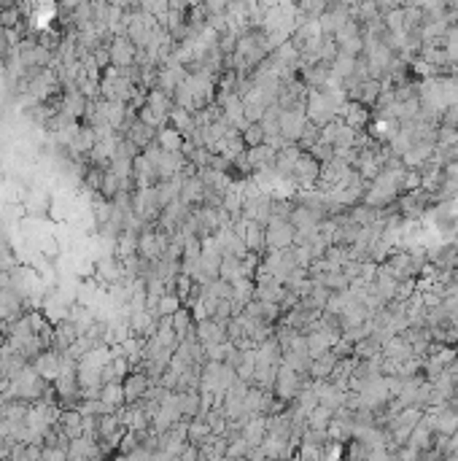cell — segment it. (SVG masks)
<instances>
[{
  "label": "cell",
  "mask_w": 458,
  "mask_h": 461,
  "mask_svg": "<svg viewBox=\"0 0 458 461\" xmlns=\"http://www.w3.org/2000/svg\"><path fill=\"white\" fill-rule=\"evenodd\" d=\"M167 238L157 235V232H140L138 235V257L143 259L146 265H157L160 259H164L167 254Z\"/></svg>",
  "instance_id": "obj_1"
},
{
  "label": "cell",
  "mask_w": 458,
  "mask_h": 461,
  "mask_svg": "<svg viewBox=\"0 0 458 461\" xmlns=\"http://www.w3.org/2000/svg\"><path fill=\"white\" fill-rule=\"evenodd\" d=\"M130 211H133V216H138L143 224H146L148 218L157 216V213H162L160 197H157V187L135 191L133 197H130Z\"/></svg>",
  "instance_id": "obj_2"
},
{
  "label": "cell",
  "mask_w": 458,
  "mask_h": 461,
  "mask_svg": "<svg viewBox=\"0 0 458 461\" xmlns=\"http://www.w3.org/2000/svg\"><path fill=\"white\" fill-rule=\"evenodd\" d=\"M138 55H140V52L130 43L127 35H116L113 41L108 43V60H111V68H119V70L133 68L135 62H138Z\"/></svg>",
  "instance_id": "obj_3"
},
{
  "label": "cell",
  "mask_w": 458,
  "mask_h": 461,
  "mask_svg": "<svg viewBox=\"0 0 458 461\" xmlns=\"http://www.w3.org/2000/svg\"><path fill=\"white\" fill-rule=\"evenodd\" d=\"M296 232L291 227V221H286V218H272L267 224V230H264V240L272 251H286L289 245L294 243Z\"/></svg>",
  "instance_id": "obj_4"
},
{
  "label": "cell",
  "mask_w": 458,
  "mask_h": 461,
  "mask_svg": "<svg viewBox=\"0 0 458 461\" xmlns=\"http://www.w3.org/2000/svg\"><path fill=\"white\" fill-rule=\"evenodd\" d=\"M33 370H35L46 383H54V380L60 378V372H62V353L54 351V348L52 351H43L40 356H35Z\"/></svg>",
  "instance_id": "obj_5"
},
{
  "label": "cell",
  "mask_w": 458,
  "mask_h": 461,
  "mask_svg": "<svg viewBox=\"0 0 458 461\" xmlns=\"http://www.w3.org/2000/svg\"><path fill=\"white\" fill-rule=\"evenodd\" d=\"M194 338L200 340L202 348H211V345H218L227 340V324H218L213 318H205V321H197L194 326Z\"/></svg>",
  "instance_id": "obj_6"
},
{
  "label": "cell",
  "mask_w": 458,
  "mask_h": 461,
  "mask_svg": "<svg viewBox=\"0 0 458 461\" xmlns=\"http://www.w3.org/2000/svg\"><path fill=\"white\" fill-rule=\"evenodd\" d=\"M89 111V100L81 95L79 89H65V95L60 100V113H65L67 119L79 122V116H84Z\"/></svg>",
  "instance_id": "obj_7"
},
{
  "label": "cell",
  "mask_w": 458,
  "mask_h": 461,
  "mask_svg": "<svg viewBox=\"0 0 458 461\" xmlns=\"http://www.w3.org/2000/svg\"><path fill=\"white\" fill-rule=\"evenodd\" d=\"M121 386H124V399H127V405H138V402L146 396L151 380H148L143 372H130Z\"/></svg>",
  "instance_id": "obj_8"
},
{
  "label": "cell",
  "mask_w": 458,
  "mask_h": 461,
  "mask_svg": "<svg viewBox=\"0 0 458 461\" xmlns=\"http://www.w3.org/2000/svg\"><path fill=\"white\" fill-rule=\"evenodd\" d=\"M278 127H281V135L289 138V140L302 138L305 127H308V124H305V113H299V111H281Z\"/></svg>",
  "instance_id": "obj_9"
},
{
  "label": "cell",
  "mask_w": 458,
  "mask_h": 461,
  "mask_svg": "<svg viewBox=\"0 0 458 461\" xmlns=\"http://www.w3.org/2000/svg\"><path fill=\"white\" fill-rule=\"evenodd\" d=\"M57 429L65 440H79V437H84V416L79 410H62V416L57 421Z\"/></svg>",
  "instance_id": "obj_10"
},
{
  "label": "cell",
  "mask_w": 458,
  "mask_h": 461,
  "mask_svg": "<svg viewBox=\"0 0 458 461\" xmlns=\"http://www.w3.org/2000/svg\"><path fill=\"white\" fill-rule=\"evenodd\" d=\"M275 157H278V151L272 149V146H267V143H262V146L248 149V154H245V165L254 167V170H267V167H272Z\"/></svg>",
  "instance_id": "obj_11"
},
{
  "label": "cell",
  "mask_w": 458,
  "mask_h": 461,
  "mask_svg": "<svg viewBox=\"0 0 458 461\" xmlns=\"http://www.w3.org/2000/svg\"><path fill=\"white\" fill-rule=\"evenodd\" d=\"M208 197V187L200 176H189L184 181V189H181V203L184 205H194V203H205Z\"/></svg>",
  "instance_id": "obj_12"
},
{
  "label": "cell",
  "mask_w": 458,
  "mask_h": 461,
  "mask_svg": "<svg viewBox=\"0 0 458 461\" xmlns=\"http://www.w3.org/2000/svg\"><path fill=\"white\" fill-rule=\"evenodd\" d=\"M100 402L106 405L108 413H119L121 407L127 405V399H124V386H121V383H106V386L100 389Z\"/></svg>",
  "instance_id": "obj_13"
},
{
  "label": "cell",
  "mask_w": 458,
  "mask_h": 461,
  "mask_svg": "<svg viewBox=\"0 0 458 461\" xmlns=\"http://www.w3.org/2000/svg\"><path fill=\"white\" fill-rule=\"evenodd\" d=\"M184 143H186V138L181 135L178 130H173V127H162L160 133H157V146H160L162 151H167V154H184Z\"/></svg>",
  "instance_id": "obj_14"
},
{
  "label": "cell",
  "mask_w": 458,
  "mask_h": 461,
  "mask_svg": "<svg viewBox=\"0 0 458 461\" xmlns=\"http://www.w3.org/2000/svg\"><path fill=\"white\" fill-rule=\"evenodd\" d=\"M275 391H278V396L281 399H291V396H296V372L291 370V367L283 365L281 370H278V378H275Z\"/></svg>",
  "instance_id": "obj_15"
},
{
  "label": "cell",
  "mask_w": 458,
  "mask_h": 461,
  "mask_svg": "<svg viewBox=\"0 0 458 461\" xmlns=\"http://www.w3.org/2000/svg\"><path fill=\"white\" fill-rule=\"evenodd\" d=\"M127 140L135 143L138 149H148V146L157 140V130H151V127H146V124L135 122L133 127L127 130Z\"/></svg>",
  "instance_id": "obj_16"
},
{
  "label": "cell",
  "mask_w": 458,
  "mask_h": 461,
  "mask_svg": "<svg viewBox=\"0 0 458 461\" xmlns=\"http://www.w3.org/2000/svg\"><path fill=\"white\" fill-rule=\"evenodd\" d=\"M194 316H191V311H184V308H181V311L175 313V316H170V326H173V332L175 335H178V340H186L189 335H194Z\"/></svg>",
  "instance_id": "obj_17"
},
{
  "label": "cell",
  "mask_w": 458,
  "mask_h": 461,
  "mask_svg": "<svg viewBox=\"0 0 458 461\" xmlns=\"http://www.w3.org/2000/svg\"><path fill=\"white\" fill-rule=\"evenodd\" d=\"M130 257H138V235L121 230L119 238H116V259H130Z\"/></svg>",
  "instance_id": "obj_18"
},
{
  "label": "cell",
  "mask_w": 458,
  "mask_h": 461,
  "mask_svg": "<svg viewBox=\"0 0 458 461\" xmlns=\"http://www.w3.org/2000/svg\"><path fill=\"white\" fill-rule=\"evenodd\" d=\"M178 311H181V297H178L175 291L162 294L160 302H157V316H162V318H170V316H175Z\"/></svg>",
  "instance_id": "obj_19"
},
{
  "label": "cell",
  "mask_w": 458,
  "mask_h": 461,
  "mask_svg": "<svg viewBox=\"0 0 458 461\" xmlns=\"http://www.w3.org/2000/svg\"><path fill=\"white\" fill-rule=\"evenodd\" d=\"M242 143L245 146H262L264 143V130H262V124H248L245 130H242Z\"/></svg>",
  "instance_id": "obj_20"
},
{
  "label": "cell",
  "mask_w": 458,
  "mask_h": 461,
  "mask_svg": "<svg viewBox=\"0 0 458 461\" xmlns=\"http://www.w3.org/2000/svg\"><path fill=\"white\" fill-rule=\"evenodd\" d=\"M43 461H67V445H49L43 448Z\"/></svg>",
  "instance_id": "obj_21"
},
{
  "label": "cell",
  "mask_w": 458,
  "mask_h": 461,
  "mask_svg": "<svg viewBox=\"0 0 458 461\" xmlns=\"http://www.w3.org/2000/svg\"><path fill=\"white\" fill-rule=\"evenodd\" d=\"M329 362H332V359H318V362L313 365V375H329V370H332Z\"/></svg>",
  "instance_id": "obj_22"
}]
</instances>
